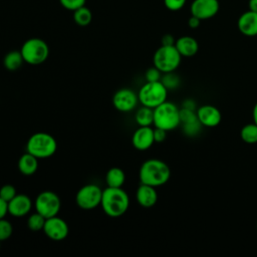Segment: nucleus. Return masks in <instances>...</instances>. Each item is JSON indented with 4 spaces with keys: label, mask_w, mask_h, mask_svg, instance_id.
Segmentation results:
<instances>
[{
    "label": "nucleus",
    "mask_w": 257,
    "mask_h": 257,
    "mask_svg": "<svg viewBox=\"0 0 257 257\" xmlns=\"http://www.w3.org/2000/svg\"><path fill=\"white\" fill-rule=\"evenodd\" d=\"M171 177V169L168 164L160 159L146 160L139 171V178L142 184L155 188L165 185Z\"/></svg>",
    "instance_id": "1"
},
{
    "label": "nucleus",
    "mask_w": 257,
    "mask_h": 257,
    "mask_svg": "<svg viewBox=\"0 0 257 257\" xmlns=\"http://www.w3.org/2000/svg\"><path fill=\"white\" fill-rule=\"evenodd\" d=\"M100 206L106 216L118 218L127 211L130 207V197L122 187H106L102 191Z\"/></svg>",
    "instance_id": "2"
},
{
    "label": "nucleus",
    "mask_w": 257,
    "mask_h": 257,
    "mask_svg": "<svg viewBox=\"0 0 257 257\" xmlns=\"http://www.w3.org/2000/svg\"><path fill=\"white\" fill-rule=\"evenodd\" d=\"M57 150L55 138L44 132H38L30 136L26 144V152L37 159H47L52 157Z\"/></svg>",
    "instance_id": "3"
},
{
    "label": "nucleus",
    "mask_w": 257,
    "mask_h": 257,
    "mask_svg": "<svg viewBox=\"0 0 257 257\" xmlns=\"http://www.w3.org/2000/svg\"><path fill=\"white\" fill-rule=\"evenodd\" d=\"M154 125L167 132L173 131L181 125L180 108L171 101L166 100L154 108Z\"/></svg>",
    "instance_id": "4"
},
{
    "label": "nucleus",
    "mask_w": 257,
    "mask_h": 257,
    "mask_svg": "<svg viewBox=\"0 0 257 257\" xmlns=\"http://www.w3.org/2000/svg\"><path fill=\"white\" fill-rule=\"evenodd\" d=\"M168 89L162 81H146L138 92L139 101L142 105L155 108L165 102L168 96Z\"/></svg>",
    "instance_id": "5"
},
{
    "label": "nucleus",
    "mask_w": 257,
    "mask_h": 257,
    "mask_svg": "<svg viewBox=\"0 0 257 257\" xmlns=\"http://www.w3.org/2000/svg\"><path fill=\"white\" fill-rule=\"evenodd\" d=\"M182 60L175 45H161L154 53L153 63L162 73L175 71Z\"/></svg>",
    "instance_id": "6"
},
{
    "label": "nucleus",
    "mask_w": 257,
    "mask_h": 257,
    "mask_svg": "<svg viewBox=\"0 0 257 257\" xmlns=\"http://www.w3.org/2000/svg\"><path fill=\"white\" fill-rule=\"evenodd\" d=\"M20 52L24 62L30 65H39L48 58L49 47L43 39L32 37L22 44Z\"/></svg>",
    "instance_id": "7"
},
{
    "label": "nucleus",
    "mask_w": 257,
    "mask_h": 257,
    "mask_svg": "<svg viewBox=\"0 0 257 257\" xmlns=\"http://www.w3.org/2000/svg\"><path fill=\"white\" fill-rule=\"evenodd\" d=\"M34 208L36 212L47 219L58 215L61 208V200L53 191H42L35 198Z\"/></svg>",
    "instance_id": "8"
},
{
    "label": "nucleus",
    "mask_w": 257,
    "mask_h": 257,
    "mask_svg": "<svg viewBox=\"0 0 257 257\" xmlns=\"http://www.w3.org/2000/svg\"><path fill=\"white\" fill-rule=\"evenodd\" d=\"M102 191L103 190L96 184H86L77 191L75 203L82 210H93L100 206Z\"/></svg>",
    "instance_id": "9"
},
{
    "label": "nucleus",
    "mask_w": 257,
    "mask_h": 257,
    "mask_svg": "<svg viewBox=\"0 0 257 257\" xmlns=\"http://www.w3.org/2000/svg\"><path fill=\"white\" fill-rule=\"evenodd\" d=\"M139 102L138 93L128 87L119 88L112 95V105L120 112H130L134 110Z\"/></svg>",
    "instance_id": "10"
},
{
    "label": "nucleus",
    "mask_w": 257,
    "mask_h": 257,
    "mask_svg": "<svg viewBox=\"0 0 257 257\" xmlns=\"http://www.w3.org/2000/svg\"><path fill=\"white\" fill-rule=\"evenodd\" d=\"M42 231L50 240L62 241L68 236L69 227L65 220L56 215L45 220Z\"/></svg>",
    "instance_id": "11"
},
{
    "label": "nucleus",
    "mask_w": 257,
    "mask_h": 257,
    "mask_svg": "<svg viewBox=\"0 0 257 257\" xmlns=\"http://www.w3.org/2000/svg\"><path fill=\"white\" fill-rule=\"evenodd\" d=\"M219 7L218 0H194L190 6V11L191 15L206 20L214 17L218 13Z\"/></svg>",
    "instance_id": "12"
},
{
    "label": "nucleus",
    "mask_w": 257,
    "mask_h": 257,
    "mask_svg": "<svg viewBox=\"0 0 257 257\" xmlns=\"http://www.w3.org/2000/svg\"><path fill=\"white\" fill-rule=\"evenodd\" d=\"M199 121L203 126L215 127L222 120L220 109L213 104H203L196 110Z\"/></svg>",
    "instance_id": "13"
},
{
    "label": "nucleus",
    "mask_w": 257,
    "mask_h": 257,
    "mask_svg": "<svg viewBox=\"0 0 257 257\" xmlns=\"http://www.w3.org/2000/svg\"><path fill=\"white\" fill-rule=\"evenodd\" d=\"M33 202L25 194H17L8 202V214L15 218H20L28 215L33 207Z\"/></svg>",
    "instance_id": "14"
},
{
    "label": "nucleus",
    "mask_w": 257,
    "mask_h": 257,
    "mask_svg": "<svg viewBox=\"0 0 257 257\" xmlns=\"http://www.w3.org/2000/svg\"><path fill=\"white\" fill-rule=\"evenodd\" d=\"M133 147L138 151H147L154 144V128L152 126H139L132 137Z\"/></svg>",
    "instance_id": "15"
},
{
    "label": "nucleus",
    "mask_w": 257,
    "mask_h": 257,
    "mask_svg": "<svg viewBox=\"0 0 257 257\" xmlns=\"http://www.w3.org/2000/svg\"><path fill=\"white\" fill-rule=\"evenodd\" d=\"M237 27L245 36H257V12L248 10L242 13L238 18Z\"/></svg>",
    "instance_id": "16"
},
{
    "label": "nucleus",
    "mask_w": 257,
    "mask_h": 257,
    "mask_svg": "<svg viewBox=\"0 0 257 257\" xmlns=\"http://www.w3.org/2000/svg\"><path fill=\"white\" fill-rule=\"evenodd\" d=\"M136 200L138 204L144 208H151L155 206L158 201V193L156 188L141 183L136 192Z\"/></svg>",
    "instance_id": "17"
},
{
    "label": "nucleus",
    "mask_w": 257,
    "mask_h": 257,
    "mask_svg": "<svg viewBox=\"0 0 257 257\" xmlns=\"http://www.w3.org/2000/svg\"><path fill=\"white\" fill-rule=\"evenodd\" d=\"M175 46L182 57H192L199 50L198 41L192 36H181L176 40Z\"/></svg>",
    "instance_id": "18"
},
{
    "label": "nucleus",
    "mask_w": 257,
    "mask_h": 257,
    "mask_svg": "<svg viewBox=\"0 0 257 257\" xmlns=\"http://www.w3.org/2000/svg\"><path fill=\"white\" fill-rule=\"evenodd\" d=\"M38 160L35 156L26 152L23 154L17 163L18 171L24 176H32L38 169Z\"/></svg>",
    "instance_id": "19"
},
{
    "label": "nucleus",
    "mask_w": 257,
    "mask_h": 257,
    "mask_svg": "<svg viewBox=\"0 0 257 257\" xmlns=\"http://www.w3.org/2000/svg\"><path fill=\"white\" fill-rule=\"evenodd\" d=\"M125 182V174L122 169L118 167L110 168L105 174V183L107 187L121 188Z\"/></svg>",
    "instance_id": "20"
},
{
    "label": "nucleus",
    "mask_w": 257,
    "mask_h": 257,
    "mask_svg": "<svg viewBox=\"0 0 257 257\" xmlns=\"http://www.w3.org/2000/svg\"><path fill=\"white\" fill-rule=\"evenodd\" d=\"M23 62L24 59L20 50H11L6 53L3 58V65L9 71H15L19 69Z\"/></svg>",
    "instance_id": "21"
},
{
    "label": "nucleus",
    "mask_w": 257,
    "mask_h": 257,
    "mask_svg": "<svg viewBox=\"0 0 257 257\" xmlns=\"http://www.w3.org/2000/svg\"><path fill=\"white\" fill-rule=\"evenodd\" d=\"M135 120L139 126H151L154 124V108L142 105L135 113Z\"/></svg>",
    "instance_id": "22"
},
{
    "label": "nucleus",
    "mask_w": 257,
    "mask_h": 257,
    "mask_svg": "<svg viewBox=\"0 0 257 257\" xmlns=\"http://www.w3.org/2000/svg\"><path fill=\"white\" fill-rule=\"evenodd\" d=\"M240 137L246 144H257V124L255 122L245 124L240 131Z\"/></svg>",
    "instance_id": "23"
},
{
    "label": "nucleus",
    "mask_w": 257,
    "mask_h": 257,
    "mask_svg": "<svg viewBox=\"0 0 257 257\" xmlns=\"http://www.w3.org/2000/svg\"><path fill=\"white\" fill-rule=\"evenodd\" d=\"M73 20L79 26H87L92 20V13L85 5L73 11Z\"/></svg>",
    "instance_id": "24"
},
{
    "label": "nucleus",
    "mask_w": 257,
    "mask_h": 257,
    "mask_svg": "<svg viewBox=\"0 0 257 257\" xmlns=\"http://www.w3.org/2000/svg\"><path fill=\"white\" fill-rule=\"evenodd\" d=\"M45 220L46 219L41 214H39L38 212H35L28 216L26 225L29 230H31L33 232H37V231L43 230Z\"/></svg>",
    "instance_id": "25"
},
{
    "label": "nucleus",
    "mask_w": 257,
    "mask_h": 257,
    "mask_svg": "<svg viewBox=\"0 0 257 257\" xmlns=\"http://www.w3.org/2000/svg\"><path fill=\"white\" fill-rule=\"evenodd\" d=\"M161 81L166 86V88L168 90H173V89H176L179 87L181 79L178 74H176L174 71H172V72L163 73Z\"/></svg>",
    "instance_id": "26"
},
{
    "label": "nucleus",
    "mask_w": 257,
    "mask_h": 257,
    "mask_svg": "<svg viewBox=\"0 0 257 257\" xmlns=\"http://www.w3.org/2000/svg\"><path fill=\"white\" fill-rule=\"evenodd\" d=\"M13 226L10 221L5 218L0 219V241H5L12 236Z\"/></svg>",
    "instance_id": "27"
},
{
    "label": "nucleus",
    "mask_w": 257,
    "mask_h": 257,
    "mask_svg": "<svg viewBox=\"0 0 257 257\" xmlns=\"http://www.w3.org/2000/svg\"><path fill=\"white\" fill-rule=\"evenodd\" d=\"M183 126V133L187 136V137H196L197 135H199L202 131L203 125L201 124V122L198 120L193 121V122H189V123H184L182 124Z\"/></svg>",
    "instance_id": "28"
},
{
    "label": "nucleus",
    "mask_w": 257,
    "mask_h": 257,
    "mask_svg": "<svg viewBox=\"0 0 257 257\" xmlns=\"http://www.w3.org/2000/svg\"><path fill=\"white\" fill-rule=\"evenodd\" d=\"M196 120H198V116H197L196 110L185 108V107L180 108V121H181V124L193 122V121H196Z\"/></svg>",
    "instance_id": "29"
},
{
    "label": "nucleus",
    "mask_w": 257,
    "mask_h": 257,
    "mask_svg": "<svg viewBox=\"0 0 257 257\" xmlns=\"http://www.w3.org/2000/svg\"><path fill=\"white\" fill-rule=\"evenodd\" d=\"M17 195L16 188L11 184H5L0 188V197L7 203Z\"/></svg>",
    "instance_id": "30"
},
{
    "label": "nucleus",
    "mask_w": 257,
    "mask_h": 257,
    "mask_svg": "<svg viewBox=\"0 0 257 257\" xmlns=\"http://www.w3.org/2000/svg\"><path fill=\"white\" fill-rule=\"evenodd\" d=\"M59 2L62 7L73 12L74 10L78 9L79 7L84 6L86 0H59Z\"/></svg>",
    "instance_id": "31"
},
{
    "label": "nucleus",
    "mask_w": 257,
    "mask_h": 257,
    "mask_svg": "<svg viewBox=\"0 0 257 257\" xmlns=\"http://www.w3.org/2000/svg\"><path fill=\"white\" fill-rule=\"evenodd\" d=\"M162 75H163V73H162L156 66L150 67V68L147 69V71L145 72L146 81H150V82H153V81H160L161 78H162Z\"/></svg>",
    "instance_id": "32"
},
{
    "label": "nucleus",
    "mask_w": 257,
    "mask_h": 257,
    "mask_svg": "<svg viewBox=\"0 0 257 257\" xmlns=\"http://www.w3.org/2000/svg\"><path fill=\"white\" fill-rule=\"evenodd\" d=\"M187 0H164L167 9L171 11H178L184 7Z\"/></svg>",
    "instance_id": "33"
},
{
    "label": "nucleus",
    "mask_w": 257,
    "mask_h": 257,
    "mask_svg": "<svg viewBox=\"0 0 257 257\" xmlns=\"http://www.w3.org/2000/svg\"><path fill=\"white\" fill-rule=\"evenodd\" d=\"M167 131L160 128V127H155L154 128V139L155 143H163L166 138H167Z\"/></svg>",
    "instance_id": "34"
},
{
    "label": "nucleus",
    "mask_w": 257,
    "mask_h": 257,
    "mask_svg": "<svg viewBox=\"0 0 257 257\" xmlns=\"http://www.w3.org/2000/svg\"><path fill=\"white\" fill-rule=\"evenodd\" d=\"M201 21H202V20L199 19L198 17H196V16H194V15H191V17H190L189 20H188V25H189L190 28L196 29V28H198V27L200 26Z\"/></svg>",
    "instance_id": "35"
},
{
    "label": "nucleus",
    "mask_w": 257,
    "mask_h": 257,
    "mask_svg": "<svg viewBox=\"0 0 257 257\" xmlns=\"http://www.w3.org/2000/svg\"><path fill=\"white\" fill-rule=\"evenodd\" d=\"M161 42H162V45H175L176 39L172 34H165L162 37Z\"/></svg>",
    "instance_id": "36"
},
{
    "label": "nucleus",
    "mask_w": 257,
    "mask_h": 257,
    "mask_svg": "<svg viewBox=\"0 0 257 257\" xmlns=\"http://www.w3.org/2000/svg\"><path fill=\"white\" fill-rule=\"evenodd\" d=\"M8 214V203L0 197V219Z\"/></svg>",
    "instance_id": "37"
},
{
    "label": "nucleus",
    "mask_w": 257,
    "mask_h": 257,
    "mask_svg": "<svg viewBox=\"0 0 257 257\" xmlns=\"http://www.w3.org/2000/svg\"><path fill=\"white\" fill-rule=\"evenodd\" d=\"M182 107H185V108H189V109H193L195 110L196 108V104H195V101L193 99H185L183 101V104H182Z\"/></svg>",
    "instance_id": "38"
},
{
    "label": "nucleus",
    "mask_w": 257,
    "mask_h": 257,
    "mask_svg": "<svg viewBox=\"0 0 257 257\" xmlns=\"http://www.w3.org/2000/svg\"><path fill=\"white\" fill-rule=\"evenodd\" d=\"M248 7H249V10L257 12V0H249Z\"/></svg>",
    "instance_id": "39"
},
{
    "label": "nucleus",
    "mask_w": 257,
    "mask_h": 257,
    "mask_svg": "<svg viewBox=\"0 0 257 257\" xmlns=\"http://www.w3.org/2000/svg\"><path fill=\"white\" fill-rule=\"evenodd\" d=\"M252 118H253V122L257 124V102L254 104L252 109Z\"/></svg>",
    "instance_id": "40"
},
{
    "label": "nucleus",
    "mask_w": 257,
    "mask_h": 257,
    "mask_svg": "<svg viewBox=\"0 0 257 257\" xmlns=\"http://www.w3.org/2000/svg\"><path fill=\"white\" fill-rule=\"evenodd\" d=\"M256 229H257V222H256Z\"/></svg>",
    "instance_id": "41"
},
{
    "label": "nucleus",
    "mask_w": 257,
    "mask_h": 257,
    "mask_svg": "<svg viewBox=\"0 0 257 257\" xmlns=\"http://www.w3.org/2000/svg\"><path fill=\"white\" fill-rule=\"evenodd\" d=\"M0 247H1V241H0Z\"/></svg>",
    "instance_id": "42"
}]
</instances>
